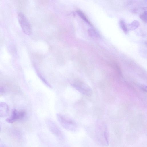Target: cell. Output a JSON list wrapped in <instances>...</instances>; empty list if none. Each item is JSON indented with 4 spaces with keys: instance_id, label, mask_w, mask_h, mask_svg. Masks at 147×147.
<instances>
[{
    "instance_id": "1",
    "label": "cell",
    "mask_w": 147,
    "mask_h": 147,
    "mask_svg": "<svg viewBox=\"0 0 147 147\" xmlns=\"http://www.w3.org/2000/svg\"><path fill=\"white\" fill-rule=\"evenodd\" d=\"M72 86L81 93L89 96L92 94V91L90 87L83 81L79 80H74L71 83Z\"/></svg>"
},
{
    "instance_id": "2",
    "label": "cell",
    "mask_w": 147,
    "mask_h": 147,
    "mask_svg": "<svg viewBox=\"0 0 147 147\" xmlns=\"http://www.w3.org/2000/svg\"><path fill=\"white\" fill-rule=\"evenodd\" d=\"M18 19L19 24L24 32L28 35H30L32 32L30 24L27 19L22 12L18 14Z\"/></svg>"
},
{
    "instance_id": "3",
    "label": "cell",
    "mask_w": 147,
    "mask_h": 147,
    "mask_svg": "<svg viewBox=\"0 0 147 147\" xmlns=\"http://www.w3.org/2000/svg\"><path fill=\"white\" fill-rule=\"evenodd\" d=\"M26 112L24 110L18 111L16 109H13L10 118L6 119L7 122L12 123L18 119L23 118L26 115Z\"/></svg>"
},
{
    "instance_id": "4",
    "label": "cell",
    "mask_w": 147,
    "mask_h": 147,
    "mask_svg": "<svg viewBox=\"0 0 147 147\" xmlns=\"http://www.w3.org/2000/svg\"><path fill=\"white\" fill-rule=\"evenodd\" d=\"M57 116L59 121L65 128L70 129L75 126V122L71 119L61 114H58Z\"/></svg>"
},
{
    "instance_id": "5",
    "label": "cell",
    "mask_w": 147,
    "mask_h": 147,
    "mask_svg": "<svg viewBox=\"0 0 147 147\" xmlns=\"http://www.w3.org/2000/svg\"><path fill=\"white\" fill-rule=\"evenodd\" d=\"M9 109L8 106L4 102H0V117H5L9 114Z\"/></svg>"
},
{
    "instance_id": "6",
    "label": "cell",
    "mask_w": 147,
    "mask_h": 147,
    "mask_svg": "<svg viewBox=\"0 0 147 147\" xmlns=\"http://www.w3.org/2000/svg\"><path fill=\"white\" fill-rule=\"evenodd\" d=\"M119 24L120 27L123 32L125 34L128 32V28L124 20L121 19L119 21Z\"/></svg>"
},
{
    "instance_id": "7",
    "label": "cell",
    "mask_w": 147,
    "mask_h": 147,
    "mask_svg": "<svg viewBox=\"0 0 147 147\" xmlns=\"http://www.w3.org/2000/svg\"><path fill=\"white\" fill-rule=\"evenodd\" d=\"M139 25V22L137 20L133 21L129 25V29L130 30H134L137 28Z\"/></svg>"
},
{
    "instance_id": "8",
    "label": "cell",
    "mask_w": 147,
    "mask_h": 147,
    "mask_svg": "<svg viewBox=\"0 0 147 147\" xmlns=\"http://www.w3.org/2000/svg\"><path fill=\"white\" fill-rule=\"evenodd\" d=\"M77 14L85 22L88 24L91 25V24L85 15L81 11L78 10L76 11Z\"/></svg>"
},
{
    "instance_id": "9",
    "label": "cell",
    "mask_w": 147,
    "mask_h": 147,
    "mask_svg": "<svg viewBox=\"0 0 147 147\" xmlns=\"http://www.w3.org/2000/svg\"><path fill=\"white\" fill-rule=\"evenodd\" d=\"M88 31L89 34L92 37L95 38L98 36V33L93 29H89Z\"/></svg>"
},
{
    "instance_id": "10",
    "label": "cell",
    "mask_w": 147,
    "mask_h": 147,
    "mask_svg": "<svg viewBox=\"0 0 147 147\" xmlns=\"http://www.w3.org/2000/svg\"><path fill=\"white\" fill-rule=\"evenodd\" d=\"M140 17L143 21L146 23L147 21L146 11L145 10L140 15Z\"/></svg>"
},
{
    "instance_id": "11",
    "label": "cell",
    "mask_w": 147,
    "mask_h": 147,
    "mask_svg": "<svg viewBox=\"0 0 147 147\" xmlns=\"http://www.w3.org/2000/svg\"><path fill=\"white\" fill-rule=\"evenodd\" d=\"M5 92V90L2 86H0V93H3Z\"/></svg>"
}]
</instances>
